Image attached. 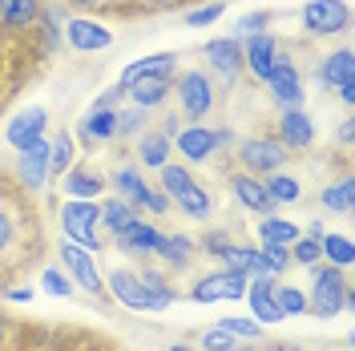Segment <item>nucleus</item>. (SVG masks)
I'll use <instances>...</instances> for the list:
<instances>
[{"label": "nucleus", "mask_w": 355, "mask_h": 351, "mask_svg": "<svg viewBox=\"0 0 355 351\" xmlns=\"http://www.w3.org/2000/svg\"><path fill=\"white\" fill-rule=\"evenodd\" d=\"M307 311L315 319H335L339 311H355V286L339 266H311V286H307Z\"/></svg>", "instance_id": "f257e3e1"}, {"label": "nucleus", "mask_w": 355, "mask_h": 351, "mask_svg": "<svg viewBox=\"0 0 355 351\" xmlns=\"http://www.w3.org/2000/svg\"><path fill=\"white\" fill-rule=\"evenodd\" d=\"M178 117L186 121H206L210 113L218 110V81L206 69H178L174 85H170Z\"/></svg>", "instance_id": "f03ea898"}, {"label": "nucleus", "mask_w": 355, "mask_h": 351, "mask_svg": "<svg viewBox=\"0 0 355 351\" xmlns=\"http://www.w3.org/2000/svg\"><path fill=\"white\" fill-rule=\"evenodd\" d=\"M299 28L311 41H339L352 28V4L347 0H307L299 8Z\"/></svg>", "instance_id": "7ed1b4c3"}, {"label": "nucleus", "mask_w": 355, "mask_h": 351, "mask_svg": "<svg viewBox=\"0 0 355 351\" xmlns=\"http://www.w3.org/2000/svg\"><path fill=\"white\" fill-rule=\"evenodd\" d=\"M61 234L85 250H105V234H101V214H97V202L85 198H65L61 202Z\"/></svg>", "instance_id": "20e7f679"}, {"label": "nucleus", "mask_w": 355, "mask_h": 351, "mask_svg": "<svg viewBox=\"0 0 355 351\" xmlns=\"http://www.w3.org/2000/svg\"><path fill=\"white\" fill-rule=\"evenodd\" d=\"M287 162H291V150L275 133H254V137L239 142V170L254 178L279 174V170H287Z\"/></svg>", "instance_id": "39448f33"}, {"label": "nucleus", "mask_w": 355, "mask_h": 351, "mask_svg": "<svg viewBox=\"0 0 355 351\" xmlns=\"http://www.w3.org/2000/svg\"><path fill=\"white\" fill-rule=\"evenodd\" d=\"M202 61H206V73L214 81L234 89L243 77V41L239 37H214V41L202 44Z\"/></svg>", "instance_id": "423d86ee"}, {"label": "nucleus", "mask_w": 355, "mask_h": 351, "mask_svg": "<svg viewBox=\"0 0 355 351\" xmlns=\"http://www.w3.org/2000/svg\"><path fill=\"white\" fill-rule=\"evenodd\" d=\"M57 255H61V266H65V275L73 279V283L81 286V291H89V295H105V279H101V266H97V255L93 250H85V246H77V242L61 239V246H57Z\"/></svg>", "instance_id": "0eeeda50"}, {"label": "nucleus", "mask_w": 355, "mask_h": 351, "mask_svg": "<svg viewBox=\"0 0 355 351\" xmlns=\"http://www.w3.org/2000/svg\"><path fill=\"white\" fill-rule=\"evenodd\" d=\"M263 85L270 89V97H275L279 110H303V73L295 65V57L279 53L275 65H270V77H266Z\"/></svg>", "instance_id": "6e6552de"}, {"label": "nucleus", "mask_w": 355, "mask_h": 351, "mask_svg": "<svg viewBox=\"0 0 355 351\" xmlns=\"http://www.w3.org/2000/svg\"><path fill=\"white\" fill-rule=\"evenodd\" d=\"M170 85H174V73H146V77H133V81H125V85H117V89H121L125 105H133V110H141V113H154L166 105Z\"/></svg>", "instance_id": "1a4fd4ad"}, {"label": "nucleus", "mask_w": 355, "mask_h": 351, "mask_svg": "<svg viewBox=\"0 0 355 351\" xmlns=\"http://www.w3.org/2000/svg\"><path fill=\"white\" fill-rule=\"evenodd\" d=\"M12 178H17V186H21L24 194H41L44 186L53 182V174H49V137L33 142L28 150L17 154V162H12Z\"/></svg>", "instance_id": "9d476101"}, {"label": "nucleus", "mask_w": 355, "mask_h": 351, "mask_svg": "<svg viewBox=\"0 0 355 351\" xmlns=\"http://www.w3.org/2000/svg\"><path fill=\"white\" fill-rule=\"evenodd\" d=\"M61 41L73 49V53H105L113 44V28L93 17H65V28H61Z\"/></svg>", "instance_id": "9b49d317"}, {"label": "nucleus", "mask_w": 355, "mask_h": 351, "mask_svg": "<svg viewBox=\"0 0 355 351\" xmlns=\"http://www.w3.org/2000/svg\"><path fill=\"white\" fill-rule=\"evenodd\" d=\"M44 130H49V110L44 105H24V110H17L4 121V146L21 154L33 142H41Z\"/></svg>", "instance_id": "f8f14e48"}, {"label": "nucleus", "mask_w": 355, "mask_h": 351, "mask_svg": "<svg viewBox=\"0 0 355 351\" xmlns=\"http://www.w3.org/2000/svg\"><path fill=\"white\" fill-rule=\"evenodd\" d=\"M24 230H28V214H24L21 198L0 182V263H4L8 255H17Z\"/></svg>", "instance_id": "ddd939ff"}, {"label": "nucleus", "mask_w": 355, "mask_h": 351, "mask_svg": "<svg viewBox=\"0 0 355 351\" xmlns=\"http://www.w3.org/2000/svg\"><path fill=\"white\" fill-rule=\"evenodd\" d=\"M174 154L182 162H210V157L218 154V146H214V126H206V121H186L182 130L174 133Z\"/></svg>", "instance_id": "4468645a"}, {"label": "nucleus", "mask_w": 355, "mask_h": 351, "mask_svg": "<svg viewBox=\"0 0 355 351\" xmlns=\"http://www.w3.org/2000/svg\"><path fill=\"white\" fill-rule=\"evenodd\" d=\"M352 81H355V53L347 44H339V49L323 53L315 61V85L323 93H335L339 85H352Z\"/></svg>", "instance_id": "2eb2a0df"}, {"label": "nucleus", "mask_w": 355, "mask_h": 351, "mask_svg": "<svg viewBox=\"0 0 355 351\" xmlns=\"http://www.w3.org/2000/svg\"><path fill=\"white\" fill-rule=\"evenodd\" d=\"M279 53L283 49H279L275 33H250V37H243V73H250L263 85L266 77H270V65H275Z\"/></svg>", "instance_id": "dca6fc26"}, {"label": "nucleus", "mask_w": 355, "mask_h": 351, "mask_svg": "<svg viewBox=\"0 0 355 351\" xmlns=\"http://www.w3.org/2000/svg\"><path fill=\"white\" fill-rule=\"evenodd\" d=\"M246 295V279L234 271H214V275H202L198 283L190 286V299L206 307V303H222V299H243Z\"/></svg>", "instance_id": "f3484780"}, {"label": "nucleus", "mask_w": 355, "mask_h": 351, "mask_svg": "<svg viewBox=\"0 0 355 351\" xmlns=\"http://www.w3.org/2000/svg\"><path fill=\"white\" fill-rule=\"evenodd\" d=\"M275 275H254V279H246V303H250V319L254 323H263V327H270V323H283V311H279V303H275Z\"/></svg>", "instance_id": "a211bd4d"}, {"label": "nucleus", "mask_w": 355, "mask_h": 351, "mask_svg": "<svg viewBox=\"0 0 355 351\" xmlns=\"http://www.w3.org/2000/svg\"><path fill=\"white\" fill-rule=\"evenodd\" d=\"M275 137L287 146L291 154H303V150H311L315 146V121H311L307 110H283L279 113V126H275Z\"/></svg>", "instance_id": "6ab92c4d"}, {"label": "nucleus", "mask_w": 355, "mask_h": 351, "mask_svg": "<svg viewBox=\"0 0 355 351\" xmlns=\"http://www.w3.org/2000/svg\"><path fill=\"white\" fill-rule=\"evenodd\" d=\"M105 295H113L121 307H130V311H150L146 283H141V275L130 271V266H117V271L105 275Z\"/></svg>", "instance_id": "aec40b11"}, {"label": "nucleus", "mask_w": 355, "mask_h": 351, "mask_svg": "<svg viewBox=\"0 0 355 351\" xmlns=\"http://www.w3.org/2000/svg\"><path fill=\"white\" fill-rule=\"evenodd\" d=\"M105 182H110V178L101 174L97 166H89V162H73L65 174H61V190H65V198L97 202V198L105 194Z\"/></svg>", "instance_id": "412c9836"}, {"label": "nucleus", "mask_w": 355, "mask_h": 351, "mask_svg": "<svg viewBox=\"0 0 355 351\" xmlns=\"http://www.w3.org/2000/svg\"><path fill=\"white\" fill-rule=\"evenodd\" d=\"M226 186H230V194H234V202H239L243 210H250V214H275V202H270V194H266L263 178L239 170V174L226 178Z\"/></svg>", "instance_id": "4be33fe9"}, {"label": "nucleus", "mask_w": 355, "mask_h": 351, "mask_svg": "<svg viewBox=\"0 0 355 351\" xmlns=\"http://www.w3.org/2000/svg\"><path fill=\"white\" fill-rule=\"evenodd\" d=\"M121 255H130V259H150L157 250V242H162V230H157L154 222H146V219H133L117 239H110Z\"/></svg>", "instance_id": "5701e85b"}, {"label": "nucleus", "mask_w": 355, "mask_h": 351, "mask_svg": "<svg viewBox=\"0 0 355 351\" xmlns=\"http://www.w3.org/2000/svg\"><path fill=\"white\" fill-rule=\"evenodd\" d=\"M133 154H137V166H141V170H162V166L174 157V142L162 130H141L137 142H133Z\"/></svg>", "instance_id": "b1692460"}, {"label": "nucleus", "mask_w": 355, "mask_h": 351, "mask_svg": "<svg viewBox=\"0 0 355 351\" xmlns=\"http://www.w3.org/2000/svg\"><path fill=\"white\" fill-rule=\"evenodd\" d=\"M154 255L162 259L166 271L182 275V271H190V263L198 259V242L190 239V234H162V242H157Z\"/></svg>", "instance_id": "393cba45"}, {"label": "nucleus", "mask_w": 355, "mask_h": 351, "mask_svg": "<svg viewBox=\"0 0 355 351\" xmlns=\"http://www.w3.org/2000/svg\"><path fill=\"white\" fill-rule=\"evenodd\" d=\"M77 137L85 146H110L117 142V110H89L77 126Z\"/></svg>", "instance_id": "a878e982"}, {"label": "nucleus", "mask_w": 355, "mask_h": 351, "mask_svg": "<svg viewBox=\"0 0 355 351\" xmlns=\"http://www.w3.org/2000/svg\"><path fill=\"white\" fill-rule=\"evenodd\" d=\"M97 214H101V234H105V239H117L133 219H141V210H137L133 202H125V198H117V194L101 198V202H97Z\"/></svg>", "instance_id": "bb28decb"}, {"label": "nucleus", "mask_w": 355, "mask_h": 351, "mask_svg": "<svg viewBox=\"0 0 355 351\" xmlns=\"http://www.w3.org/2000/svg\"><path fill=\"white\" fill-rule=\"evenodd\" d=\"M319 206L327 210V214H339V219H347L355 210V178L343 170V174L335 178V182H327L323 190H319Z\"/></svg>", "instance_id": "cd10ccee"}, {"label": "nucleus", "mask_w": 355, "mask_h": 351, "mask_svg": "<svg viewBox=\"0 0 355 351\" xmlns=\"http://www.w3.org/2000/svg\"><path fill=\"white\" fill-rule=\"evenodd\" d=\"M44 0H0V28H12V33H28L41 21Z\"/></svg>", "instance_id": "c85d7f7f"}, {"label": "nucleus", "mask_w": 355, "mask_h": 351, "mask_svg": "<svg viewBox=\"0 0 355 351\" xmlns=\"http://www.w3.org/2000/svg\"><path fill=\"white\" fill-rule=\"evenodd\" d=\"M110 186L117 190V198H125V202H133V206H141V198H146V190H150V182H146V174H141V166H133V162H125V166L113 170Z\"/></svg>", "instance_id": "c756f323"}, {"label": "nucleus", "mask_w": 355, "mask_h": 351, "mask_svg": "<svg viewBox=\"0 0 355 351\" xmlns=\"http://www.w3.org/2000/svg\"><path fill=\"white\" fill-rule=\"evenodd\" d=\"M73 162H77V133L57 130L53 137H49V174L61 178Z\"/></svg>", "instance_id": "7c9ffc66"}, {"label": "nucleus", "mask_w": 355, "mask_h": 351, "mask_svg": "<svg viewBox=\"0 0 355 351\" xmlns=\"http://www.w3.org/2000/svg\"><path fill=\"white\" fill-rule=\"evenodd\" d=\"M174 206L186 214V219H194V222H206L210 214H214V194L202 186V182H194L190 190H182V194L174 198Z\"/></svg>", "instance_id": "2f4dec72"}, {"label": "nucleus", "mask_w": 355, "mask_h": 351, "mask_svg": "<svg viewBox=\"0 0 355 351\" xmlns=\"http://www.w3.org/2000/svg\"><path fill=\"white\" fill-rule=\"evenodd\" d=\"M146 73H178V53H150V57H137L121 69L117 85H125L133 77H146Z\"/></svg>", "instance_id": "473e14b6"}, {"label": "nucleus", "mask_w": 355, "mask_h": 351, "mask_svg": "<svg viewBox=\"0 0 355 351\" xmlns=\"http://www.w3.org/2000/svg\"><path fill=\"white\" fill-rule=\"evenodd\" d=\"M137 275H141V283H146V295H150V311H166V307H170V303L178 299V291L170 286L166 271H157V266H141Z\"/></svg>", "instance_id": "72a5a7b5"}, {"label": "nucleus", "mask_w": 355, "mask_h": 351, "mask_svg": "<svg viewBox=\"0 0 355 351\" xmlns=\"http://www.w3.org/2000/svg\"><path fill=\"white\" fill-rule=\"evenodd\" d=\"M222 271H234V275H243V279H254V275H263V263H259V246H243V242H234L226 255L218 259Z\"/></svg>", "instance_id": "f704fd0d"}, {"label": "nucleus", "mask_w": 355, "mask_h": 351, "mask_svg": "<svg viewBox=\"0 0 355 351\" xmlns=\"http://www.w3.org/2000/svg\"><path fill=\"white\" fill-rule=\"evenodd\" d=\"M259 242H279V246H291V242L303 234V226H295L291 219H279V214H259Z\"/></svg>", "instance_id": "c9c22d12"}, {"label": "nucleus", "mask_w": 355, "mask_h": 351, "mask_svg": "<svg viewBox=\"0 0 355 351\" xmlns=\"http://www.w3.org/2000/svg\"><path fill=\"white\" fill-rule=\"evenodd\" d=\"M263 186H266V194H270V202H275V206H295V202L303 198V182H299V178H291L287 170L266 174Z\"/></svg>", "instance_id": "e433bc0d"}, {"label": "nucleus", "mask_w": 355, "mask_h": 351, "mask_svg": "<svg viewBox=\"0 0 355 351\" xmlns=\"http://www.w3.org/2000/svg\"><path fill=\"white\" fill-rule=\"evenodd\" d=\"M319 250H323V259H327L331 266H339V271H347V266L355 263V242L347 239V234L327 230V234L319 239Z\"/></svg>", "instance_id": "4c0bfd02"}, {"label": "nucleus", "mask_w": 355, "mask_h": 351, "mask_svg": "<svg viewBox=\"0 0 355 351\" xmlns=\"http://www.w3.org/2000/svg\"><path fill=\"white\" fill-rule=\"evenodd\" d=\"M259 263H263V275H287L291 271V246H279V242H259Z\"/></svg>", "instance_id": "58836bf2"}, {"label": "nucleus", "mask_w": 355, "mask_h": 351, "mask_svg": "<svg viewBox=\"0 0 355 351\" xmlns=\"http://www.w3.org/2000/svg\"><path fill=\"white\" fill-rule=\"evenodd\" d=\"M275 303L283 311V319L291 315H307V291L295 283H275Z\"/></svg>", "instance_id": "ea45409f"}, {"label": "nucleus", "mask_w": 355, "mask_h": 351, "mask_svg": "<svg viewBox=\"0 0 355 351\" xmlns=\"http://www.w3.org/2000/svg\"><path fill=\"white\" fill-rule=\"evenodd\" d=\"M194 242H198L202 255H210V259H222V255L234 246V234H230V226H210V230H202Z\"/></svg>", "instance_id": "a19ab883"}, {"label": "nucleus", "mask_w": 355, "mask_h": 351, "mask_svg": "<svg viewBox=\"0 0 355 351\" xmlns=\"http://www.w3.org/2000/svg\"><path fill=\"white\" fill-rule=\"evenodd\" d=\"M218 323L230 331L239 343H259V339H263V323H254L250 315H226V319H218Z\"/></svg>", "instance_id": "79ce46f5"}, {"label": "nucleus", "mask_w": 355, "mask_h": 351, "mask_svg": "<svg viewBox=\"0 0 355 351\" xmlns=\"http://www.w3.org/2000/svg\"><path fill=\"white\" fill-rule=\"evenodd\" d=\"M291 263L295 266H315L323 263V250H319V239H307V234H299V239L291 242Z\"/></svg>", "instance_id": "37998d69"}, {"label": "nucleus", "mask_w": 355, "mask_h": 351, "mask_svg": "<svg viewBox=\"0 0 355 351\" xmlns=\"http://www.w3.org/2000/svg\"><path fill=\"white\" fill-rule=\"evenodd\" d=\"M222 12H226V4H222V0H210V4L190 8V12L182 17V24H186V28H210L214 21H222Z\"/></svg>", "instance_id": "c03bdc74"}, {"label": "nucleus", "mask_w": 355, "mask_h": 351, "mask_svg": "<svg viewBox=\"0 0 355 351\" xmlns=\"http://www.w3.org/2000/svg\"><path fill=\"white\" fill-rule=\"evenodd\" d=\"M198 348L202 351H234V348H239V339L222 327V323H214V327H206L198 335Z\"/></svg>", "instance_id": "a18cd8bd"}, {"label": "nucleus", "mask_w": 355, "mask_h": 351, "mask_svg": "<svg viewBox=\"0 0 355 351\" xmlns=\"http://www.w3.org/2000/svg\"><path fill=\"white\" fill-rule=\"evenodd\" d=\"M41 291L57 295V299H65L69 291H73V279H69L61 266H44V271H41Z\"/></svg>", "instance_id": "49530a36"}, {"label": "nucleus", "mask_w": 355, "mask_h": 351, "mask_svg": "<svg viewBox=\"0 0 355 351\" xmlns=\"http://www.w3.org/2000/svg\"><path fill=\"white\" fill-rule=\"evenodd\" d=\"M146 126V113L133 105H117V137H137Z\"/></svg>", "instance_id": "de8ad7c7"}, {"label": "nucleus", "mask_w": 355, "mask_h": 351, "mask_svg": "<svg viewBox=\"0 0 355 351\" xmlns=\"http://www.w3.org/2000/svg\"><path fill=\"white\" fill-rule=\"evenodd\" d=\"M137 210H146V214H154V219H166V214L174 210V202L166 198V190H162V186H150V190H146V198H141V206H137Z\"/></svg>", "instance_id": "09e8293b"}, {"label": "nucleus", "mask_w": 355, "mask_h": 351, "mask_svg": "<svg viewBox=\"0 0 355 351\" xmlns=\"http://www.w3.org/2000/svg\"><path fill=\"white\" fill-rule=\"evenodd\" d=\"M266 24H270V12H246L243 21L234 24V33H230V37H239V41H243V37H250V33H266Z\"/></svg>", "instance_id": "8fccbe9b"}, {"label": "nucleus", "mask_w": 355, "mask_h": 351, "mask_svg": "<svg viewBox=\"0 0 355 351\" xmlns=\"http://www.w3.org/2000/svg\"><path fill=\"white\" fill-rule=\"evenodd\" d=\"M117 105H121V89L110 85V89H101V93L93 97V105H89V110H117Z\"/></svg>", "instance_id": "3c124183"}, {"label": "nucleus", "mask_w": 355, "mask_h": 351, "mask_svg": "<svg viewBox=\"0 0 355 351\" xmlns=\"http://www.w3.org/2000/svg\"><path fill=\"white\" fill-rule=\"evenodd\" d=\"M335 142H339L343 150H352V142H355V117H343V121L335 126Z\"/></svg>", "instance_id": "603ef678"}, {"label": "nucleus", "mask_w": 355, "mask_h": 351, "mask_svg": "<svg viewBox=\"0 0 355 351\" xmlns=\"http://www.w3.org/2000/svg\"><path fill=\"white\" fill-rule=\"evenodd\" d=\"M234 142H239V133L230 130V126H214V146H218V150H230Z\"/></svg>", "instance_id": "864d4df0"}, {"label": "nucleus", "mask_w": 355, "mask_h": 351, "mask_svg": "<svg viewBox=\"0 0 355 351\" xmlns=\"http://www.w3.org/2000/svg\"><path fill=\"white\" fill-rule=\"evenodd\" d=\"M157 130L166 133V137H170V142H174V133L182 130V121H178V113H166V117H162V126H157Z\"/></svg>", "instance_id": "5fc2aeb1"}, {"label": "nucleus", "mask_w": 355, "mask_h": 351, "mask_svg": "<svg viewBox=\"0 0 355 351\" xmlns=\"http://www.w3.org/2000/svg\"><path fill=\"white\" fill-rule=\"evenodd\" d=\"M4 299H8V303H33V291H24V286H12V291H4Z\"/></svg>", "instance_id": "6e6d98bb"}, {"label": "nucleus", "mask_w": 355, "mask_h": 351, "mask_svg": "<svg viewBox=\"0 0 355 351\" xmlns=\"http://www.w3.org/2000/svg\"><path fill=\"white\" fill-rule=\"evenodd\" d=\"M335 93H339V101H343L347 110H352V105H355V81H352V85H339V89H335Z\"/></svg>", "instance_id": "4d7b16f0"}, {"label": "nucleus", "mask_w": 355, "mask_h": 351, "mask_svg": "<svg viewBox=\"0 0 355 351\" xmlns=\"http://www.w3.org/2000/svg\"><path fill=\"white\" fill-rule=\"evenodd\" d=\"M137 8H170V4H178V0H133Z\"/></svg>", "instance_id": "13d9d810"}, {"label": "nucleus", "mask_w": 355, "mask_h": 351, "mask_svg": "<svg viewBox=\"0 0 355 351\" xmlns=\"http://www.w3.org/2000/svg\"><path fill=\"white\" fill-rule=\"evenodd\" d=\"M323 234H327L323 222H307V239H323Z\"/></svg>", "instance_id": "bf43d9fd"}, {"label": "nucleus", "mask_w": 355, "mask_h": 351, "mask_svg": "<svg viewBox=\"0 0 355 351\" xmlns=\"http://www.w3.org/2000/svg\"><path fill=\"white\" fill-rule=\"evenodd\" d=\"M8 331H12V319L0 315V351H4V343H8Z\"/></svg>", "instance_id": "052dcab7"}, {"label": "nucleus", "mask_w": 355, "mask_h": 351, "mask_svg": "<svg viewBox=\"0 0 355 351\" xmlns=\"http://www.w3.org/2000/svg\"><path fill=\"white\" fill-rule=\"evenodd\" d=\"M65 4H73V8H101L105 0H65Z\"/></svg>", "instance_id": "680f3d73"}, {"label": "nucleus", "mask_w": 355, "mask_h": 351, "mask_svg": "<svg viewBox=\"0 0 355 351\" xmlns=\"http://www.w3.org/2000/svg\"><path fill=\"white\" fill-rule=\"evenodd\" d=\"M166 351H198V348H190V343H170Z\"/></svg>", "instance_id": "e2e57ef3"}, {"label": "nucleus", "mask_w": 355, "mask_h": 351, "mask_svg": "<svg viewBox=\"0 0 355 351\" xmlns=\"http://www.w3.org/2000/svg\"><path fill=\"white\" fill-rule=\"evenodd\" d=\"M279 348H283V351H303V348H295V343H279Z\"/></svg>", "instance_id": "0e129e2a"}, {"label": "nucleus", "mask_w": 355, "mask_h": 351, "mask_svg": "<svg viewBox=\"0 0 355 351\" xmlns=\"http://www.w3.org/2000/svg\"><path fill=\"white\" fill-rule=\"evenodd\" d=\"M259 351H283V348H279V343H270V348H259Z\"/></svg>", "instance_id": "69168bd1"}, {"label": "nucleus", "mask_w": 355, "mask_h": 351, "mask_svg": "<svg viewBox=\"0 0 355 351\" xmlns=\"http://www.w3.org/2000/svg\"><path fill=\"white\" fill-rule=\"evenodd\" d=\"M234 351H246V348H234Z\"/></svg>", "instance_id": "338daca9"}]
</instances>
